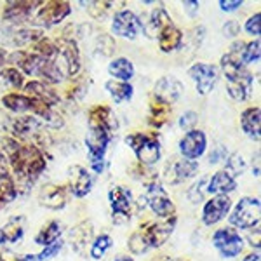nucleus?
Instances as JSON below:
<instances>
[{
    "instance_id": "nucleus-1",
    "label": "nucleus",
    "mask_w": 261,
    "mask_h": 261,
    "mask_svg": "<svg viewBox=\"0 0 261 261\" xmlns=\"http://www.w3.org/2000/svg\"><path fill=\"white\" fill-rule=\"evenodd\" d=\"M2 153L9 162L18 193L27 192L47 167L45 155L40 148L19 143L11 136L2 140Z\"/></svg>"
},
{
    "instance_id": "nucleus-2",
    "label": "nucleus",
    "mask_w": 261,
    "mask_h": 261,
    "mask_svg": "<svg viewBox=\"0 0 261 261\" xmlns=\"http://www.w3.org/2000/svg\"><path fill=\"white\" fill-rule=\"evenodd\" d=\"M246 42L237 40L231 44L230 50L223 54L220 60V68L225 75L226 81V91L228 96L235 101H246L252 92V82L254 77L246 66L242 65L241 53Z\"/></svg>"
},
{
    "instance_id": "nucleus-3",
    "label": "nucleus",
    "mask_w": 261,
    "mask_h": 261,
    "mask_svg": "<svg viewBox=\"0 0 261 261\" xmlns=\"http://www.w3.org/2000/svg\"><path fill=\"white\" fill-rule=\"evenodd\" d=\"M178 225V216H171L161 221H146L145 225L140 226L127 241V247L133 254L140 256L148 252L150 249L162 247L164 244L169 241V237L174 233V228Z\"/></svg>"
},
{
    "instance_id": "nucleus-4",
    "label": "nucleus",
    "mask_w": 261,
    "mask_h": 261,
    "mask_svg": "<svg viewBox=\"0 0 261 261\" xmlns=\"http://www.w3.org/2000/svg\"><path fill=\"white\" fill-rule=\"evenodd\" d=\"M124 143L134 151L141 166L148 167L161 161L162 146L155 133H130L124 138Z\"/></svg>"
},
{
    "instance_id": "nucleus-5",
    "label": "nucleus",
    "mask_w": 261,
    "mask_h": 261,
    "mask_svg": "<svg viewBox=\"0 0 261 261\" xmlns=\"http://www.w3.org/2000/svg\"><path fill=\"white\" fill-rule=\"evenodd\" d=\"M11 133L16 141L24 143V145H33L37 148L45 145V130L44 124L33 115H21L11 120Z\"/></svg>"
},
{
    "instance_id": "nucleus-6",
    "label": "nucleus",
    "mask_w": 261,
    "mask_h": 261,
    "mask_svg": "<svg viewBox=\"0 0 261 261\" xmlns=\"http://www.w3.org/2000/svg\"><path fill=\"white\" fill-rule=\"evenodd\" d=\"M261 220V204L258 197H242L241 200L231 207L228 214V221L231 228L252 230L259 226Z\"/></svg>"
},
{
    "instance_id": "nucleus-7",
    "label": "nucleus",
    "mask_w": 261,
    "mask_h": 261,
    "mask_svg": "<svg viewBox=\"0 0 261 261\" xmlns=\"http://www.w3.org/2000/svg\"><path fill=\"white\" fill-rule=\"evenodd\" d=\"M145 187H146V193L145 202L148 204V207L157 214L161 220H166V218H171L176 214V205L172 199L169 197V193L166 192L164 185L161 183V179L151 176L148 181H145Z\"/></svg>"
},
{
    "instance_id": "nucleus-8",
    "label": "nucleus",
    "mask_w": 261,
    "mask_h": 261,
    "mask_svg": "<svg viewBox=\"0 0 261 261\" xmlns=\"http://www.w3.org/2000/svg\"><path fill=\"white\" fill-rule=\"evenodd\" d=\"M108 202H110V209H112V220L115 225H124V223L130 221L134 211V197L133 192L127 187H112L108 190Z\"/></svg>"
},
{
    "instance_id": "nucleus-9",
    "label": "nucleus",
    "mask_w": 261,
    "mask_h": 261,
    "mask_svg": "<svg viewBox=\"0 0 261 261\" xmlns=\"http://www.w3.org/2000/svg\"><path fill=\"white\" fill-rule=\"evenodd\" d=\"M71 14L70 2L65 0H50V2H42V6L37 9L35 16H33L32 23L35 28L44 30V28H50L60 24Z\"/></svg>"
},
{
    "instance_id": "nucleus-10",
    "label": "nucleus",
    "mask_w": 261,
    "mask_h": 261,
    "mask_svg": "<svg viewBox=\"0 0 261 261\" xmlns=\"http://www.w3.org/2000/svg\"><path fill=\"white\" fill-rule=\"evenodd\" d=\"M58 47V63L61 65L65 75L70 79H75L81 71V50L79 44L73 37L63 35L60 39L54 40Z\"/></svg>"
},
{
    "instance_id": "nucleus-11",
    "label": "nucleus",
    "mask_w": 261,
    "mask_h": 261,
    "mask_svg": "<svg viewBox=\"0 0 261 261\" xmlns=\"http://www.w3.org/2000/svg\"><path fill=\"white\" fill-rule=\"evenodd\" d=\"M211 241H213L214 249L220 252V256L225 259L237 258L244 249V237L239 233V230L231 228V226L218 228L213 233Z\"/></svg>"
},
{
    "instance_id": "nucleus-12",
    "label": "nucleus",
    "mask_w": 261,
    "mask_h": 261,
    "mask_svg": "<svg viewBox=\"0 0 261 261\" xmlns=\"http://www.w3.org/2000/svg\"><path fill=\"white\" fill-rule=\"evenodd\" d=\"M110 134L99 133V130H89V134L86 136V148H87V157H89V166L91 171L96 174H101L105 171V157H107L108 145L112 141Z\"/></svg>"
},
{
    "instance_id": "nucleus-13",
    "label": "nucleus",
    "mask_w": 261,
    "mask_h": 261,
    "mask_svg": "<svg viewBox=\"0 0 261 261\" xmlns=\"http://www.w3.org/2000/svg\"><path fill=\"white\" fill-rule=\"evenodd\" d=\"M188 77L195 82L197 92L200 96H207L218 82V68L209 63H193L188 68Z\"/></svg>"
},
{
    "instance_id": "nucleus-14",
    "label": "nucleus",
    "mask_w": 261,
    "mask_h": 261,
    "mask_svg": "<svg viewBox=\"0 0 261 261\" xmlns=\"http://www.w3.org/2000/svg\"><path fill=\"white\" fill-rule=\"evenodd\" d=\"M2 105L12 113H32L33 117L44 115L49 107L39 103V101L28 98L23 92H9V94L2 96Z\"/></svg>"
},
{
    "instance_id": "nucleus-15",
    "label": "nucleus",
    "mask_w": 261,
    "mask_h": 261,
    "mask_svg": "<svg viewBox=\"0 0 261 261\" xmlns=\"http://www.w3.org/2000/svg\"><path fill=\"white\" fill-rule=\"evenodd\" d=\"M179 153L181 159H187V161H199L202 155L207 150V136H205L204 130L193 129L185 133V136L179 140Z\"/></svg>"
},
{
    "instance_id": "nucleus-16",
    "label": "nucleus",
    "mask_w": 261,
    "mask_h": 261,
    "mask_svg": "<svg viewBox=\"0 0 261 261\" xmlns=\"http://www.w3.org/2000/svg\"><path fill=\"white\" fill-rule=\"evenodd\" d=\"M141 32V21L140 16H136L133 11L129 9H122L119 12H115L112 19V33L122 39H129L134 40Z\"/></svg>"
},
{
    "instance_id": "nucleus-17",
    "label": "nucleus",
    "mask_w": 261,
    "mask_h": 261,
    "mask_svg": "<svg viewBox=\"0 0 261 261\" xmlns=\"http://www.w3.org/2000/svg\"><path fill=\"white\" fill-rule=\"evenodd\" d=\"M92 174L86 169L84 166H70L68 167V183H66V188H68V193L75 199H84L87 197L92 190Z\"/></svg>"
},
{
    "instance_id": "nucleus-18",
    "label": "nucleus",
    "mask_w": 261,
    "mask_h": 261,
    "mask_svg": "<svg viewBox=\"0 0 261 261\" xmlns=\"http://www.w3.org/2000/svg\"><path fill=\"white\" fill-rule=\"evenodd\" d=\"M231 211V200L228 195H214L202 207V223L205 226H214L225 220Z\"/></svg>"
},
{
    "instance_id": "nucleus-19",
    "label": "nucleus",
    "mask_w": 261,
    "mask_h": 261,
    "mask_svg": "<svg viewBox=\"0 0 261 261\" xmlns=\"http://www.w3.org/2000/svg\"><path fill=\"white\" fill-rule=\"evenodd\" d=\"M87 124H89V130H99V133H107L110 136H113L119 127L117 117L113 115L112 108L107 105L92 107L87 113Z\"/></svg>"
},
{
    "instance_id": "nucleus-20",
    "label": "nucleus",
    "mask_w": 261,
    "mask_h": 261,
    "mask_svg": "<svg viewBox=\"0 0 261 261\" xmlns=\"http://www.w3.org/2000/svg\"><path fill=\"white\" fill-rule=\"evenodd\" d=\"M70 199V193L66 185H44L39 192V204L42 207L50 209V211H61L63 207H66Z\"/></svg>"
},
{
    "instance_id": "nucleus-21",
    "label": "nucleus",
    "mask_w": 261,
    "mask_h": 261,
    "mask_svg": "<svg viewBox=\"0 0 261 261\" xmlns=\"http://www.w3.org/2000/svg\"><path fill=\"white\" fill-rule=\"evenodd\" d=\"M68 241L70 246L77 254L86 256L87 254V247H91L92 241H94V226H92V221L84 220L81 223L73 226L68 233Z\"/></svg>"
},
{
    "instance_id": "nucleus-22",
    "label": "nucleus",
    "mask_w": 261,
    "mask_h": 261,
    "mask_svg": "<svg viewBox=\"0 0 261 261\" xmlns=\"http://www.w3.org/2000/svg\"><path fill=\"white\" fill-rule=\"evenodd\" d=\"M199 172V162L187 161V159H174L166 167V181L171 185H179L183 181L195 178Z\"/></svg>"
},
{
    "instance_id": "nucleus-23",
    "label": "nucleus",
    "mask_w": 261,
    "mask_h": 261,
    "mask_svg": "<svg viewBox=\"0 0 261 261\" xmlns=\"http://www.w3.org/2000/svg\"><path fill=\"white\" fill-rule=\"evenodd\" d=\"M23 94H27L28 98L39 101V103L45 105V107H49V108H54L61 103L60 94H58L50 86H47V84H44L40 81H30V82L24 84Z\"/></svg>"
},
{
    "instance_id": "nucleus-24",
    "label": "nucleus",
    "mask_w": 261,
    "mask_h": 261,
    "mask_svg": "<svg viewBox=\"0 0 261 261\" xmlns=\"http://www.w3.org/2000/svg\"><path fill=\"white\" fill-rule=\"evenodd\" d=\"M42 6V2H7L6 7H4L2 18L7 23L18 24V23H24V21H30L32 14L35 12V9H39Z\"/></svg>"
},
{
    "instance_id": "nucleus-25",
    "label": "nucleus",
    "mask_w": 261,
    "mask_h": 261,
    "mask_svg": "<svg viewBox=\"0 0 261 261\" xmlns=\"http://www.w3.org/2000/svg\"><path fill=\"white\" fill-rule=\"evenodd\" d=\"M140 21H141V32L146 33V37H155V39H157L159 32H161L162 28L172 24L169 12H167L166 7H162V6L155 7L148 16L140 18Z\"/></svg>"
},
{
    "instance_id": "nucleus-26",
    "label": "nucleus",
    "mask_w": 261,
    "mask_h": 261,
    "mask_svg": "<svg viewBox=\"0 0 261 261\" xmlns=\"http://www.w3.org/2000/svg\"><path fill=\"white\" fill-rule=\"evenodd\" d=\"M181 92H183V84H181L178 79L166 75V77L159 79V81L155 82L153 94L151 96H155V98H159L167 105H174L181 96Z\"/></svg>"
},
{
    "instance_id": "nucleus-27",
    "label": "nucleus",
    "mask_w": 261,
    "mask_h": 261,
    "mask_svg": "<svg viewBox=\"0 0 261 261\" xmlns=\"http://www.w3.org/2000/svg\"><path fill=\"white\" fill-rule=\"evenodd\" d=\"M7 63L18 68L23 75H35L39 68L40 58L33 54L30 49H16L7 56Z\"/></svg>"
},
{
    "instance_id": "nucleus-28",
    "label": "nucleus",
    "mask_w": 261,
    "mask_h": 261,
    "mask_svg": "<svg viewBox=\"0 0 261 261\" xmlns=\"http://www.w3.org/2000/svg\"><path fill=\"white\" fill-rule=\"evenodd\" d=\"M241 129L249 140L259 143L261 140V108L249 107L241 113Z\"/></svg>"
},
{
    "instance_id": "nucleus-29",
    "label": "nucleus",
    "mask_w": 261,
    "mask_h": 261,
    "mask_svg": "<svg viewBox=\"0 0 261 261\" xmlns=\"http://www.w3.org/2000/svg\"><path fill=\"white\" fill-rule=\"evenodd\" d=\"M183 40H185V33L181 32L174 23L169 24V27H166V28H162L157 35L159 49L166 54L174 53V50L183 47Z\"/></svg>"
},
{
    "instance_id": "nucleus-30",
    "label": "nucleus",
    "mask_w": 261,
    "mask_h": 261,
    "mask_svg": "<svg viewBox=\"0 0 261 261\" xmlns=\"http://www.w3.org/2000/svg\"><path fill=\"white\" fill-rule=\"evenodd\" d=\"M237 190V179L231 178L226 171H218L214 172L211 178L207 179V187L205 192L211 193V195H228V193Z\"/></svg>"
},
{
    "instance_id": "nucleus-31",
    "label": "nucleus",
    "mask_w": 261,
    "mask_h": 261,
    "mask_svg": "<svg viewBox=\"0 0 261 261\" xmlns=\"http://www.w3.org/2000/svg\"><path fill=\"white\" fill-rule=\"evenodd\" d=\"M172 107L167 103H164L159 98L151 96L150 98V107H148V124L153 129H162L164 125H167V122L171 119Z\"/></svg>"
},
{
    "instance_id": "nucleus-32",
    "label": "nucleus",
    "mask_w": 261,
    "mask_h": 261,
    "mask_svg": "<svg viewBox=\"0 0 261 261\" xmlns=\"http://www.w3.org/2000/svg\"><path fill=\"white\" fill-rule=\"evenodd\" d=\"M24 237V218L14 216L0 226V246L16 244Z\"/></svg>"
},
{
    "instance_id": "nucleus-33",
    "label": "nucleus",
    "mask_w": 261,
    "mask_h": 261,
    "mask_svg": "<svg viewBox=\"0 0 261 261\" xmlns=\"http://www.w3.org/2000/svg\"><path fill=\"white\" fill-rule=\"evenodd\" d=\"M0 192L4 193V197H6L7 202L14 200L16 197H18L14 176H12L9 162H7L6 155L2 153V150H0Z\"/></svg>"
},
{
    "instance_id": "nucleus-34",
    "label": "nucleus",
    "mask_w": 261,
    "mask_h": 261,
    "mask_svg": "<svg viewBox=\"0 0 261 261\" xmlns=\"http://www.w3.org/2000/svg\"><path fill=\"white\" fill-rule=\"evenodd\" d=\"M37 77H40V82L47 84V86H56V84L63 82V77H65V71H63L61 65L58 63V60L54 61H44L40 60L39 68H37Z\"/></svg>"
},
{
    "instance_id": "nucleus-35",
    "label": "nucleus",
    "mask_w": 261,
    "mask_h": 261,
    "mask_svg": "<svg viewBox=\"0 0 261 261\" xmlns=\"http://www.w3.org/2000/svg\"><path fill=\"white\" fill-rule=\"evenodd\" d=\"M108 73H110V77L113 81L129 82L130 79L134 77L136 70H134V65L129 58L120 56V58H115V60L110 61V65H108Z\"/></svg>"
},
{
    "instance_id": "nucleus-36",
    "label": "nucleus",
    "mask_w": 261,
    "mask_h": 261,
    "mask_svg": "<svg viewBox=\"0 0 261 261\" xmlns=\"http://www.w3.org/2000/svg\"><path fill=\"white\" fill-rule=\"evenodd\" d=\"M105 89L108 91V94H110V98L115 101V105L127 103V101L133 99V96H134V87L130 86L129 82L113 81V79L107 81Z\"/></svg>"
},
{
    "instance_id": "nucleus-37",
    "label": "nucleus",
    "mask_w": 261,
    "mask_h": 261,
    "mask_svg": "<svg viewBox=\"0 0 261 261\" xmlns=\"http://www.w3.org/2000/svg\"><path fill=\"white\" fill-rule=\"evenodd\" d=\"M61 239V223L53 220L49 223H45L44 226L39 230V233L35 235V244L40 247H45V246H50V244H54L56 241H60Z\"/></svg>"
},
{
    "instance_id": "nucleus-38",
    "label": "nucleus",
    "mask_w": 261,
    "mask_h": 261,
    "mask_svg": "<svg viewBox=\"0 0 261 261\" xmlns=\"http://www.w3.org/2000/svg\"><path fill=\"white\" fill-rule=\"evenodd\" d=\"M0 84L14 91H21L24 87V75L14 66H4L0 70Z\"/></svg>"
},
{
    "instance_id": "nucleus-39",
    "label": "nucleus",
    "mask_w": 261,
    "mask_h": 261,
    "mask_svg": "<svg viewBox=\"0 0 261 261\" xmlns=\"http://www.w3.org/2000/svg\"><path fill=\"white\" fill-rule=\"evenodd\" d=\"M44 35V30L39 28H21V30L12 33V44L18 47H24V45H33L39 42Z\"/></svg>"
},
{
    "instance_id": "nucleus-40",
    "label": "nucleus",
    "mask_w": 261,
    "mask_h": 261,
    "mask_svg": "<svg viewBox=\"0 0 261 261\" xmlns=\"http://www.w3.org/2000/svg\"><path fill=\"white\" fill-rule=\"evenodd\" d=\"M113 246V239L112 235L108 233H101V235H96L94 241H92L91 247H89V256L92 259H103L107 256V252L112 249Z\"/></svg>"
},
{
    "instance_id": "nucleus-41",
    "label": "nucleus",
    "mask_w": 261,
    "mask_h": 261,
    "mask_svg": "<svg viewBox=\"0 0 261 261\" xmlns=\"http://www.w3.org/2000/svg\"><path fill=\"white\" fill-rule=\"evenodd\" d=\"M246 167H247V164H246V161H244V157H242L241 153H239V151H235V153H230L228 157H226L225 169H223V171H226L231 176V178L237 179L239 176L244 174Z\"/></svg>"
},
{
    "instance_id": "nucleus-42",
    "label": "nucleus",
    "mask_w": 261,
    "mask_h": 261,
    "mask_svg": "<svg viewBox=\"0 0 261 261\" xmlns=\"http://www.w3.org/2000/svg\"><path fill=\"white\" fill-rule=\"evenodd\" d=\"M261 58V44H259V39H254L251 42H246L242 47V53H241V60H242V65L247 66V65H252V63H258Z\"/></svg>"
},
{
    "instance_id": "nucleus-43",
    "label": "nucleus",
    "mask_w": 261,
    "mask_h": 261,
    "mask_svg": "<svg viewBox=\"0 0 261 261\" xmlns=\"http://www.w3.org/2000/svg\"><path fill=\"white\" fill-rule=\"evenodd\" d=\"M81 4L82 6H86L89 16L96 21H101V19L107 18L108 12H110V9H112V6H113L112 2H81Z\"/></svg>"
},
{
    "instance_id": "nucleus-44",
    "label": "nucleus",
    "mask_w": 261,
    "mask_h": 261,
    "mask_svg": "<svg viewBox=\"0 0 261 261\" xmlns=\"http://www.w3.org/2000/svg\"><path fill=\"white\" fill-rule=\"evenodd\" d=\"M61 247H63V241L60 239V241L50 244V246L42 247V251L39 252V254H32V261H47V259H53L54 256L60 254Z\"/></svg>"
},
{
    "instance_id": "nucleus-45",
    "label": "nucleus",
    "mask_w": 261,
    "mask_h": 261,
    "mask_svg": "<svg viewBox=\"0 0 261 261\" xmlns=\"http://www.w3.org/2000/svg\"><path fill=\"white\" fill-rule=\"evenodd\" d=\"M207 179L209 178H200L197 183L192 185V188H188L187 195L188 199H190L192 204H199V202H202V199H204V193H205V187H207Z\"/></svg>"
},
{
    "instance_id": "nucleus-46",
    "label": "nucleus",
    "mask_w": 261,
    "mask_h": 261,
    "mask_svg": "<svg viewBox=\"0 0 261 261\" xmlns=\"http://www.w3.org/2000/svg\"><path fill=\"white\" fill-rule=\"evenodd\" d=\"M96 49H98L101 56H112L113 50H115V40L108 33H101L98 40H96Z\"/></svg>"
},
{
    "instance_id": "nucleus-47",
    "label": "nucleus",
    "mask_w": 261,
    "mask_h": 261,
    "mask_svg": "<svg viewBox=\"0 0 261 261\" xmlns=\"http://www.w3.org/2000/svg\"><path fill=\"white\" fill-rule=\"evenodd\" d=\"M197 120H199V115H197L193 110H188L185 112L183 115L179 117V127L185 130V133H188V130H193L197 125Z\"/></svg>"
},
{
    "instance_id": "nucleus-48",
    "label": "nucleus",
    "mask_w": 261,
    "mask_h": 261,
    "mask_svg": "<svg viewBox=\"0 0 261 261\" xmlns=\"http://www.w3.org/2000/svg\"><path fill=\"white\" fill-rule=\"evenodd\" d=\"M244 30L249 33V35L258 39L259 33H261V14H259V12H256L254 16H251V18L246 21V24H244Z\"/></svg>"
},
{
    "instance_id": "nucleus-49",
    "label": "nucleus",
    "mask_w": 261,
    "mask_h": 261,
    "mask_svg": "<svg viewBox=\"0 0 261 261\" xmlns=\"http://www.w3.org/2000/svg\"><path fill=\"white\" fill-rule=\"evenodd\" d=\"M86 84L84 81H75L73 87H68L66 89V99L68 101H75V99H81L84 94H86Z\"/></svg>"
},
{
    "instance_id": "nucleus-50",
    "label": "nucleus",
    "mask_w": 261,
    "mask_h": 261,
    "mask_svg": "<svg viewBox=\"0 0 261 261\" xmlns=\"http://www.w3.org/2000/svg\"><path fill=\"white\" fill-rule=\"evenodd\" d=\"M221 32H223V37H226V39H235V37L241 33V24H239L235 19H228L225 24H223Z\"/></svg>"
},
{
    "instance_id": "nucleus-51",
    "label": "nucleus",
    "mask_w": 261,
    "mask_h": 261,
    "mask_svg": "<svg viewBox=\"0 0 261 261\" xmlns=\"http://www.w3.org/2000/svg\"><path fill=\"white\" fill-rule=\"evenodd\" d=\"M0 261H32V254H19L16 251L4 249L0 251Z\"/></svg>"
},
{
    "instance_id": "nucleus-52",
    "label": "nucleus",
    "mask_w": 261,
    "mask_h": 261,
    "mask_svg": "<svg viewBox=\"0 0 261 261\" xmlns=\"http://www.w3.org/2000/svg\"><path fill=\"white\" fill-rule=\"evenodd\" d=\"M226 157H228V151H226L225 146H216L211 155H209V164H218L221 161H226Z\"/></svg>"
},
{
    "instance_id": "nucleus-53",
    "label": "nucleus",
    "mask_w": 261,
    "mask_h": 261,
    "mask_svg": "<svg viewBox=\"0 0 261 261\" xmlns=\"http://www.w3.org/2000/svg\"><path fill=\"white\" fill-rule=\"evenodd\" d=\"M242 7V0H220V9L225 12H233Z\"/></svg>"
},
{
    "instance_id": "nucleus-54",
    "label": "nucleus",
    "mask_w": 261,
    "mask_h": 261,
    "mask_svg": "<svg viewBox=\"0 0 261 261\" xmlns=\"http://www.w3.org/2000/svg\"><path fill=\"white\" fill-rule=\"evenodd\" d=\"M199 7H200L199 2H183V9L187 11V14L192 16V18L199 12Z\"/></svg>"
},
{
    "instance_id": "nucleus-55",
    "label": "nucleus",
    "mask_w": 261,
    "mask_h": 261,
    "mask_svg": "<svg viewBox=\"0 0 261 261\" xmlns=\"http://www.w3.org/2000/svg\"><path fill=\"white\" fill-rule=\"evenodd\" d=\"M7 56H9V53H7L4 47H0V70L7 65Z\"/></svg>"
},
{
    "instance_id": "nucleus-56",
    "label": "nucleus",
    "mask_w": 261,
    "mask_h": 261,
    "mask_svg": "<svg viewBox=\"0 0 261 261\" xmlns=\"http://www.w3.org/2000/svg\"><path fill=\"white\" fill-rule=\"evenodd\" d=\"M242 261H261L259 251H252V252H249V254H247Z\"/></svg>"
},
{
    "instance_id": "nucleus-57",
    "label": "nucleus",
    "mask_w": 261,
    "mask_h": 261,
    "mask_svg": "<svg viewBox=\"0 0 261 261\" xmlns=\"http://www.w3.org/2000/svg\"><path fill=\"white\" fill-rule=\"evenodd\" d=\"M252 174L258 178L259 176V151H256V164L252 162Z\"/></svg>"
},
{
    "instance_id": "nucleus-58",
    "label": "nucleus",
    "mask_w": 261,
    "mask_h": 261,
    "mask_svg": "<svg viewBox=\"0 0 261 261\" xmlns=\"http://www.w3.org/2000/svg\"><path fill=\"white\" fill-rule=\"evenodd\" d=\"M153 261H183L181 258H169V256H159L157 259H153Z\"/></svg>"
},
{
    "instance_id": "nucleus-59",
    "label": "nucleus",
    "mask_w": 261,
    "mask_h": 261,
    "mask_svg": "<svg viewBox=\"0 0 261 261\" xmlns=\"http://www.w3.org/2000/svg\"><path fill=\"white\" fill-rule=\"evenodd\" d=\"M113 261H134V259L130 258V256H127V254H119Z\"/></svg>"
},
{
    "instance_id": "nucleus-60",
    "label": "nucleus",
    "mask_w": 261,
    "mask_h": 261,
    "mask_svg": "<svg viewBox=\"0 0 261 261\" xmlns=\"http://www.w3.org/2000/svg\"><path fill=\"white\" fill-rule=\"evenodd\" d=\"M7 204V200H6V197H4V193L0 192V207H4V205Z\"/></svg>"
}]
</instances>
